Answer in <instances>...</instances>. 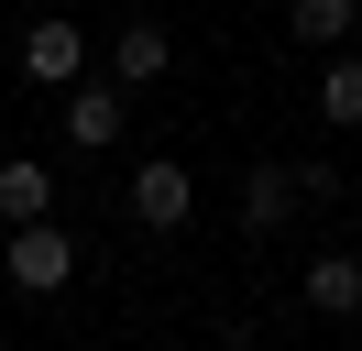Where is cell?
<instances>
[{
    "instance_id": "6da1fadb",
    "label": "cell",
    "mask_w": 362,
    "mask_h": 351,
    "mask_svg": "<svg viewBox=\"0 0 362 351\" xmlns=\"http://www.w3.org/2000/svg\"><path fill=\"white\" fill-rule=\"evenodd\" d=\"M77 263H88V253H77V231H66V219H45V231H11V241H0V275H11V297H66V285H77Z\"/></svg>"
},
{
    "instance_id": "7a4b0ae2",
    "label": "cell",
    "mask_w": 362,
    "mask_h": 351,
    "mask_svg": "<svg viewBox=\"0 0 362 351\" xmlns=\"http://www.w3.org/2000/svg\"><path fill=\"white\" fill-rule=\"evenodd\" d=\"M121 209H132L143 231H187V219H198V176H187L176 154H154V165H132V187H121Z\"/></svg>"
},
{
    "instance_id": "3957f363",
    "label": "cell",
    "mask_w": 362,
    "mask_h": 351,
    "mask_svg": "<svg viewBox=\"0 0 362 351\" xmlns=\"http://www.w3.org/2000/svg\"><path fill=\"white\" fill-rule=\"evenodd\" d=\"M23 77L55 88V99H66V88H88V33H77V11H45V22L23 33Z\"/></svg>"
},
{
    "instance_id": "277c9868",
    "label": "cell",
    "mask_w": 362,
    "mask_h": 351,
    "mask_svg": "<svg viewBox=\"0 0 362 351\" xmlns=\"http://www.w3.org/2000/svg\"><path fill=\"white\" fill-rule=\"evenodd\" d=\"M165 66H176V33H165L154 11H132V22H121V33H110V88H121V99H132V88H154Z\"/></svg>"
},
{
    "instance_id": "5b68a950",
    "label": "cell",
    "mask_w": 362,
    "mask_h": 351,
    "mask_svg": "<svg viewBox=\"0 0 362 351\" xmlns=\"http://www.w3.org/2000/svg\"><path fill=\"white\" fill-rule=\"evenodd\" d=\"M121 132H132V99H121L110 77H88V88H66V143H77V154H110Z\"/></svg>"
},
{
    "instance_id": "8992f818",
    "label": "cell",
    "mask_w": 362,
    "mask_h": 351,
    "mask_svg": "<svg viewBox=\"0 0 362 351\" xmlns=\"http://www.w3.org/2000/svg\"><path fill=\"white\" fill-rule=\"evenodd\" d=\"M55 219V165L45 154H11L0 165V231H45Z\"/></svg>"
},
{
    "instance_id": "52a82bcc",
    "label": "cell",
    "mask_w": 362,
    "mask_h": 351,
    "mask_svg": "<svg viewBox=\"0 0 362 351\" xmlns=\"http://www.w3.org/2000/svg\"><path fill=\"white\" fill-rule=\"evenodd\" d=\"M296 297H308V318H362V253H318L308 275H296Z\"/></svg>"
},
{
    "instance_id": "ba28073f",
    "label": "cell",
    "mask_w": 362,
    "mask_h": 351,
    "mask_svg": "<svg viewBox=\"0 0 362 351\" xmlns=\"http://www.w3.org/2000/svg\"><path fill=\"white\" fill-rule=\"evenodd\" d=\"M296 209H308V197H296V165H252V176H242V231H252V241H274Z\"/></svg>"
},
{
    "instance_id": "9c48e42d",
    "label": "cell",
    "mask_w": 362,
    "mask_h": 351,
    "mask_svg": "<svg viewBox=\"0 0 362 351\" xmlns=\"http://www.w3.org/2000/svg\"><path fill=\"white\" fill-rule=\"evenodd\" d=\"M286 33L308 44V55H351L362 11H351V0H286Z\"/></svg>"
},
{
    "instance_id": "30bf717a",
    "label": "cell",
    "mask_w": 362,
    "mask_h": 351,
    "mask_svg": "<svg viewBox=\"0 0 362 351\" xmlns=\"http://www.w3.org/2000/svg\"><path fill=\"white\" fill-rule=\"evenodd\" d=\"M308 99H318L329 132H362V44H351V55H318V88H308Z\"/></svg>"
},
{
    "instance_id": "8fae6325",
    "label": "cell",
    "mask_w": 362,
    "mask_h": 351,
    "mask_svg": "<svg viewBox=\"0 0 362 351\" xmlns=\"http://www.w3.org/2000/svg\"><path fill=\"white\" fill-rule=\"evenodd\" d=\"M340 187H351L340 165H296V197H308V209H340Z\"/></svg>"
},
{
    "instance_id": "7c38bea8",
    "label": "cell",
    "mask_w": 362,
    "mask_h": 351,
    "mask_svg": "<svg viewBox=\"0 0 362 351\" xmlns=\"http://www.w3.org/2000/svg\"><path fill=\"white\" fill-rule=\"evenodd\" d=\"M351 11H362V0H351Z\"/></svg>"
}]
</instances>
